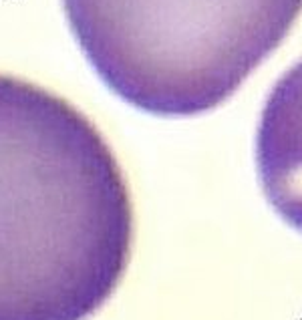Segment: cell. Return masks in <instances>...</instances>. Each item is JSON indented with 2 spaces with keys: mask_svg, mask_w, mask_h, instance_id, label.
Segmentation results:
<instances>
[{
  "mask_svg": "<svg viewBox=\"0 0 302 320\" xmlns=\"http://www.w3.org/2000/svg\"><path fill=\"white\" fill-rule=\"evenodd\" d=\"M133 203L99 127L0 73V320H89L121 284Z\"/></svg>",
  "mask_w": 302,
  "mask_h": 320,
  "instance_id": "cell-1",
  "label": "cell"
},
{
  "mask_svg": "<svg viewBox=\"0 0 302 320\" xmlns=\"http://www.w3.org/2000/svg\"><path fill=\"white\" fill-rule=\"evenodd\" d=\"M99 81L135 109L196 117L228 101L286 38L302 0H61Z\"/></svg>",
  "mask_w": 302,
  "mask_h": 320,
  "instance_id": "cell-2",
  "label": "cell"
},
{
  "mask_svg": "<svg viewBox=\"0 0 302 320\" xmlns=\"http://www.w3.org/2000/svg\"><path fill=\"white\" fill-rule=\"evenodd\" d=\"M256 165L270 203L302 230V61L280 77L264 103Z\"/></svg>",
  "mask_w": 302,
  "mask_h": 320,
  "instance_id": "cell-3",
  "label": "cell"
}]
</instances>
